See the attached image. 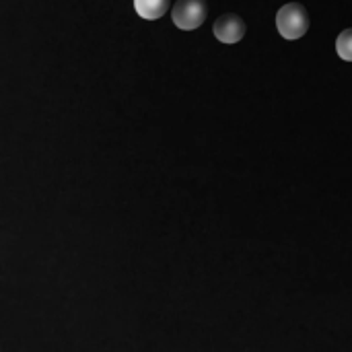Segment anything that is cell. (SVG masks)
Instances as JSON below:
<instances>
[{"instance_id": "obj_1", "label": "cell", "mask_w": 352, "mask_h": 352, "mask_svg": "<svg viewBox=\"0 0 352 352\" xmlns=\"http://www.w3.org/2000/svg\"><path fill=\"white\" fill-rule=\"evenodd\" d=\"M309 23V12L301 2H287L276 12V29L289 41L301 39L307 33Z\"/></svg>"}, {"instance_id": "obj_2", "label": "cell", "mask_w": 352, "mask_h": 352, "mask_svg": "<svg viewBox=\"0 0 352 352\" xmlns=\"http://www.w3.org/2000/svg\"><path fill=\"white\" fill-rule=\"evenodd\" d=\"M208 16V2L206 0H177L171 8V19L177 29L194 31L198 29Z\"/></svg>"}, {"instance_id": "obj_3", "label": "cell", "mask_w": 352, "mask_h": 352, "mask_svg": "<svg viewBox=\"0 0 352 352\" xmlns=\"http://www.w3.org/2000/svg\"><path fill=\"white\" fill-rule=\"evenodd\" d=\"M248 31V25L243 21V16H239L237 12H225L214 21L212 33L221 43H237L243 39Z\"/></svg>"}, {"instance_id": "obj_4", "label": "cell", "mask_w": 352, "mask_h": 352, "mask_svg": "<svg viewBox=\"0 0 352 352\" xmlns=\"http://www.w3.org/2000/svg\"><path fill=\"white\" fill-rule=\"evenodd\" d=\"M171 6V0H134V10L146 21L161 19Z\"/></svg>"}, {"instance_id": "obj_5", "label": "cell", "mask_w": 352, "mask_h": 352, "mask_svg": "<svg viewBox=\"0 0 352 352\" xmlns=\"http://www.w3.org/2000/svg\"><path fill=\"white\" fill-rule=\"evenodd\" d=\"M336 54L346 60V62H352V29H344L338 39H336Z\"/></svg>"}]
</instances>
